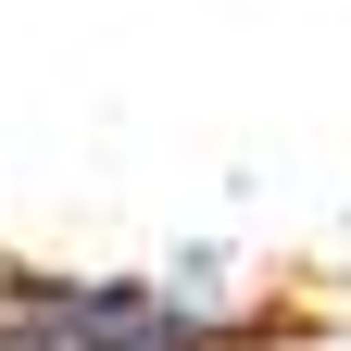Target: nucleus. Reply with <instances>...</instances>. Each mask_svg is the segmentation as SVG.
<instances>
[{"mask_svg": "<svg viewBox=\"0 0 351 351\" xmlns=\"http://www.w3.org/2000/svg\"><path fill=\"white\" fill-rule=\"evenodd\" d=\"M239 314L201 289H138V276H13L0 289V351H226Z\"/></svg>", "mask_w": 351, "mask_h": 351, "instance_id": "1", "label": "nucleus"}]
</instances>
